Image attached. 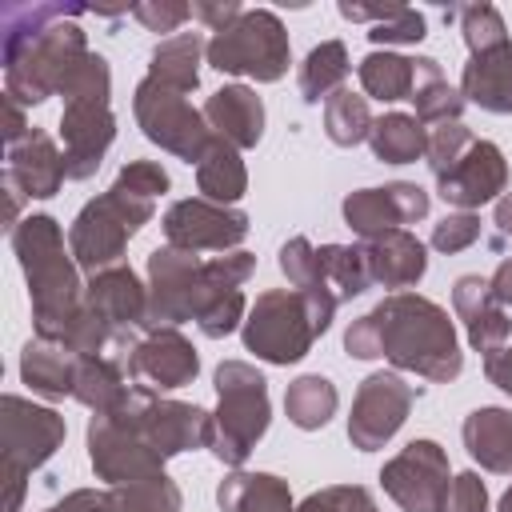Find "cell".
I'll list each match as a JSON object with an SVG mask.
<instances>
[{
    "label": "cell",
    "instance_id": "6da1fadb",
    "mask_svg": "<svg viewBox=\"0 0 512 512\" xmlns=\"http://www.w3.org/2000/svg\"><path fill=\"white\" fill-rule=\"evenodd\" d=\"M212 412L136 388L112 412H96L88 424V460L100 480L132 484L164 472V460L208 444Z\"/></svg>",
    "mask_w": 512,
    "mask_h": 512
},
{
    "label": "cell",
    "instance_id": "7a4b0ae2",
    "mask_svg": "<svg viewBox=\"0 0 512 512\" xmlns=\"http://www.w3.org/2000/svg\"><path fill=\"white\" fill-rule=\"evenodd\" d=\"M344 352L356 360L384 356L400 372H416L432 384H452L464 368V352L448 312L420 292H392L372 312L348 324Z\"/></svg>",
    "mask_w": 512,
    "mask_h": 512
},
{
    "label": "cell",
    "instance_id": "3957f363",
    "mask_svg": "<svg viewBox=\"0 0 512 512\" xmlns=\"http://www.w3.org/2000/svg\"><path fill=\"white\" fill-rule=\"evenodd\" d=\"M84 8L76 4H4L0 44H4V84L20 104H44L64 68L88 48L76 24Z\"/></svg>",
    "mask_w": 512,
    "mask_h": 512
},
{
    "label": "cell",
    "instance_id": "277c9868",
    "mask_svg": "<svg viewBox=\"0 0 512 512\" xmlns=\"http://www.w3.org/2000/svg\"><path fill=\"white\" fill-rule=\"evenodd\" d=\"M12 252L24 268L32 296V324L40 340L64 344L68 328L84 312V284L72 248H64V232L48 212H32L12 228Z\"/></svg>",
    "mask_w": 512,
    "mask_h": 512
},
{
    "label": "cell",
    "instance_id": "5b68a950",
    "mask_svg": "<svg viewBox=\"0 0 512 512\" xmlns=\"http://www.w3.org/2000/svg\"><path fill=\"white\" fill-rule=\"evenodd\" d=\"M216 384V412L208 424V452L228 464L240 468L256 440L268 432L272 420V404H268V380L248 364V360H224L212 376Z\"/></svg>",
    "mask_w": 512,
    "mask_h": 512
},
{
    "label": "cell",
    "instance_id": "8992f818",
    "mask_svg": "<svg viewBox=\"0 0 512 512\" xmlns=\"http://www.w3.org/2000/svg\"><path fill=\"white\" fill-rule=\"evenodd\" d=\"M152 212H156V200L136 196V192L120 188V184H112L108 192H100L96 200H88L76 212L72 228H68V248L76 256V264L88 276L120 264L128 240L152 220Z\"/></svg>",
    "mask_w": 512,
    "mask_h": 512
},
{
    "label": "cell",
    "instance_id": "52a82bcc",
    "mask_svg": "<svg viewBox=\"0 0 512 512\" xmlns=\"http://www.w3.org/2000/svg\"><path fill=\"white\" fill-rule=\"evenodd\" d=\"M328 320L296 288H268L244 316V348L264 364H296L308 356Z\"/></svg>",
    "mask_w": 512,
    "mask_h": 512
},
{
    "label": "cell",
    "instance_id": "ba28073f",
    "mask_svg": "<svg viewBox=\"0 0 512 512\" xmlns=\"http://www.w3.org/2000/svg\"><path fill=\"white\" fill-rule=\"evenodd\" d=\"M204 60L224 76H248L256 84H276L292 64V44L276 12L244 8L224 32L208 40Z\"/></svg>",
    "mask_w": 512,
    "mask_h": 512
},
{
    "label": "cell",
    "instance_id": "9c48e42d",
    "mask_svg": "<svg viewBox=\"0 0 512 512\" xmlns=\"http://www.w3.org/2000/svg\"><path fill=\"white\" fill-rule=\"evenodd\" d=\"M64 416L24 396L0 400V448H4V512H20L28 472L44 468L64 444Z\"/></svg>",
    "mask_w": 512,
    "mask_h": 512
},
{
    "label": "cell",
    "instance_id": "30bf717a",
    "mask_svg": "<svg viewBox=\"0 0 512 512\" xmlns=\"http://www.w3.org/2000/svg\"><path fill=\"white\" fill-rule=\"evenodd\" d=\"M132 112H136V124L144 128V136L152 144H160L164 152H172V156H180L188 164H200V156L216 140L208 120H204V112L192 108L184 100V92L164 88V84H156L148 76L136 84Z\"/></svg>",
    "mask_w": 512,
    "mask_h": 512
},
{
    "label": "cell",
    "instance_id": "8fae6325",
    "mask_svg": "<svg viewBox=\"0 0 512 512\" xmlns=\"http://www.w3.org/2000/svg\"><path fill=\"white\" fill-rule=\"evenodd\" d=\"M420 388L408 384L400 372H372L360 380L356 400H352V416H348V440L360 452H376L384 448L408 420L412 404H416Z\"/></svg>",
    "mask_w": 512,
    "mask_h": 512
},
{
    "label": "cell",
    "instance_id": "7c38bea8",
    "mask_svg": "<svg viewBox=\"0 0 512 512\" xmlns=\"http://www.w3.org/2000/svg\"><path fill=\"white\" fill-rule=\"evenodd\" d=\"M380 484L404 512H444L452 484L448 452L436 440H412L380 468Z\"/></svg>",
    "mask_w": 512,
    "mask_h": 512
},
{
    "label": "cell",
    "instance_id": "4fadbf2b",
    "mask_svg": "<svg viewBox=\"0 0 512 512\" xmlns=\"http://www.w3.org/2000/svg\"><path fill=\"white\" fill-rule=\"evenodd\" d=\"M256 272V256L236 248V252H220L212 260H204L200 272V300H196V328L208 340H220L228 332H236V324L244 320L248 304H244V280Z\"/></svg>",
    "mask_w": 512,
    "mask_h": 512
},
{
    "label": "cell",
    "instance_id": "5bb4252c",
    "mask_svg": "<svg viewBox=\"0 0 512 512\" xmlns=\"http://www.w3.org/2000/svg\"><path fill=\"white\" fill-rule=\"evenodd\" d=\"M204 260L184 248H152L148 252V328H176L192 320L200 300Z\"/></svg>",
    "mask_w": 512,
    "mask_h": 512
},
{
    "label": "cell",
    "instance_id": "9a60e30c",
    "mask_svg": "<svg viewBox=\"0 0 512 512\" xmlns=\"http://www.w3.org/2000/svg\"><path fill=\"white\" fill-rule=\"evenodd\" d=\"M160 224H164V240L184 252H236V244L248 236V216L240 208L204 196L176 200Z\"/></svg>",
    "mask_w": 512,
    "mask_h": 512
},
{
    "label": "cell",
    "instance_id": "2e32d148",
    "mask_svg": "<svg viewBox=\"0 0 512 512\" xmlns=\"http://www.w3.org/2000/svg\"><path fill=\"white\" fill-rule=\"evenodd\" d=\"M432 208L428 192L412 180H392L384 188H356L344 196L340 212H344V224L360 236V240H376L384 232H396V228H408L416 220H424Z\"/></svg>",
    "mask_w": 512,
    "mask_h": 512
},
{
    "label": "cell",
    "instance_id": "e0dca14e",
    "mask_svg": "<svg viewBox=\"0 0 512 512\" xmlns=\"http://www.w3.org/2000/svg\"><path fill=\"white\" fill-rule=\"evenodd\" d=\"M124 368H128V380L136 388L172 392V388H184V384L196 380L200 356L176 328H144L132 340L128 356H124Z\"/></svg>",
    "mask_w": 512,
    "mask_h": 512
},
{
    "label": "cell",
    "instance_id": "ac0fdd59",
    "mask_svg": "<svg viewBox=\"0 0 512 512\" xmlns=\"http://www.w3.org/2000/svg\"><path fill=\"white\" fill-rule=\"evenodd\" d=\"M436 192L444 196V204L472 212L488 200H500L508 192V160L492 140H472L468 152L444 172L436 176Z\"/></svg>",
    "mask_w": 512,
    "mask_h": 512
},
{
    "label": "cell",
    "instance_id": "d6986e66",
    "mask_svg": "<svg viewBox=\"0 0 512 512\" xmlns=\"http://www.w3.org/2000/svg\"><path fill=\"white\" fill-rule=\"evenodd\" d=\"M116 140V116L104 100H76L60 112V144L68 180H88L104 164V152Z\"/></svg>",
    "mask_w": 512,
    "mask_h": 512
},
{
    "label": "cell",
    "instance_id": "ffe728a7",
    "mask_svg": "<svg viewBox=\"0 0 512 512\" xmlns=\"http://www.w3.org/2000/svg\"><path fill=\"white\" fill-rule=\"evenodd\" d=\"M84 304L96 316H104L116 332L148 328V284H140V276L128 264H112V268L96 272L84 284Z\"/></svg>",
    "mask_w": 512,
    "mask_h": 512
},
{
    "label": "cell",
    "instance_id": "44dd1931",
    "mask_svg": "<svg viewBox=\"0 0 512 512\" xmlns=\"http://www.w3.org/2000/svg\"><path fill=\"white\" fill-rule=\"evenodd\" d=\"M452 308L464 324V336L476 352L492 356L508 344L512 336V320H508V308H500L488 292V280L484 276H460L456 288H452Z\"/></svg>",
    "mask_w": 512,
    "mask_h": 512
},
{
    "label": "cell",
    "instance_id": "7402d4cb",
    "mask_svg": "<svg viewBox=\"0 0 512 512\" xmlns=\"http://www.w3.org/2000/svg\"><path fill=\"white\" fill-rule=\"evenodd\" d=\"M204 120L216 140L232 148H256L264 136V100L248 84H224L204 100Z\"/></svg>",
    "mask_w": 512,
    "mask_h": 512
},
{
    "label": "cell",
    "instance_id": "603a6c76",
    "mask_svg": "<svg viewBox=\"0 0 512 512\" xmlns=\"http://www.w3.org/2000/svg\"><path fill=\"white\" fill-rule=\"evenodd\" d=\"M8 172L20 180V188L28 192V200H48L68 180L64 148H56V140L44 128H32L20 144L8 148Z\"/></svg>",
    "mask_w": 512,
    "mask_h": 512
},
{
    "label": "cell",
    "instance_id": "cb8c5ba5",
    "mask_svg": "<svg viewBox=\"0 0 512 512\" xmlns=\"http://www.w3.org/2000/svg\"><path fill=\"white\" fill-rule=\"evenodd\" d=\"M360 248H364L372 284H384V288H396V292H400V288L420 284V276L428 272L424 244H420L408 228L384 232V236H376V240H360Z\"/></svg>",
    "mask_w": 512,
    "mask_h": 512
},
{
    "label": "cell",
    "instance_id": "d4e9b609",
    "mask_svg": "<svg viewBox=\"0 0 512 512\" xmlns=\"http://www.w3.org/2000/svg\"><path fill=\"white\" fill-rule=\"evenodd\" d=\"M460 96L484 112L512 116V40L492 52L468 56L460 76Z\"/></svg>",
    "mask_w": 512,
    "mask_h": 512
},
{
    "label": "cell",
    "instance_id": "484cf974",
    "mask_svg": "<svg viewBox=\"0 0 512 512\" xmlns=\"http://www.w3.org/2000/svg\"><path fill=\"white\" fill-rule=\"evenodd\" d=\"M460 436H464L468 456L484 472H496V476L512 472V412L508 408L484 404V408L468 412L460 424Z\"/></svg>",
    "mask_w": 512,
    "mask_h": 512
},
{
    "label": "cell",
    "instance_id": "4316f807",
    "mask_svg": "<svg viewBox=\"0 0 512 512\" xmlns=\"http://www.w3.org/2000/svg\"><path fill=\"white\" fill-rule=\"evenodd\" d=\"M20 380L44 400H64L76 388V356L64 344L36 336L20 352Z\"/></svg>",
    "mask_w": 512,
    "mask_h": 512
},
{
    "label": "cell",
    "instance_id": "83f0119b",
    "mask_svg": "<svg viewBox=\"0 0 512 512\" xmlns=\"http://www.w3.org/2000/svg\"><path fill=\"white\" fill-rule=\"evenodd\" d=\"M132 384H128V368L120 356H76V388H72V400H80L84 408L96 412H112L128 400Z\"/></svg>",
    "mask_w": 512,
    "mask_h": 512
},
{
    "label": "cell",
    "instance_id": "f1b7e54d",
    "mask_svg": "<svg viewBox=\"0 0 512 512\" xmlns=\"http://www.w3.org/2000/svg\"><path fill=\"white\" fill-rule=\"evenodd\" d=\"M216 504L224 512H296L288 480L272 472H232L216 488Z\"/></svg>",
    "mask_w": 512,
    "mask_h": 512
},
{
    "label": "cell",
    "instance_id": "f546056e",
    "mask_svg": "<svg viewBox=\"0 0 512 512\" xmlns=\"http://www.w3.org/2000/svg\"><path fill=\"white\" fill-rule=\"evenodd\" d=\"M204 40L200 32H176V36H164L152 56H148V80L164 84V88H176V92H192L200 84V56H204Z\"/></svg>",
    "mask_w": 512,
    "mask_h": 512
},
{
    "label": "cell",
    "instance_id": "4dcf8cb0",
    "mask_svg": "<svg viewBox=\"0 0 512 512\" xmlns=\"http://www.w3.org/2000/svg\"><path fill=\"white\" fill-rule=\"evenodd\" d=\"M412 104H416V120L428 128V124H448V120H460V112H464V96H460V88H452L448 80H444V72H440V60H432V56H416V80H412V96H408Z\"/></svg>",
    "mask_w": 512,
    "mask_h": 512
},
{
    "label": "cell",
    "instance_id": "1f68e13d",
    "mask_svg": "<svg viewBox=\"0 0 512 512\" xmlns=\"http://www.w3.org/2000/svg\"><path fill=\"white\" fill-rule=\"evenodd\" d=\"M196 184H200L204 200H216V204L232 208L248 192V168L240 160V148H232L224 140H212L208 152L196 164Z\"/></svg>",
    "mask_w": 512,
    "mask_h": 512
},
{
    "label": "cell",
    "instance_id": "d6a6232c",
    "mask_svg": "<svg viewBox=\"0 0 512 512\" xmlns=\"http://www.w3.org/2000/svg\"><path fill=\"white\" fill-rule=\"evenodd\" d=\"M316 264H320V288L336 304L356 300L372 284L368 260H364V248L360 244H320L316 248Z\"/></svg>",
    "mask_w": 512,
    "mask_h": 512
},
{
    "label": "cell",
    "instance_id": "836d02e7",
    "mask_svg": "<svg viewBox=\"0 0 512 512\" xmlns=\"http://www.w3.org/2000/svg\"><path fill=\"white\" fill-rule=\"evenodd\" d=\"M368 148L380 164H412L424 156L428 148V128L416 120V112H388L372 124L368 132Z\"/></svg>",
    "mask_w": 512,
    "mask_h": 512
},
{
    "label": "cell",
    "instance_id": "e575fe53",
    "mask_svg": "<svg viewBox=\"0 0 512 512\" xmlns=\"http://www.w3.org/2000/svg\"><path fill=\"white\" fill-rule=\"evenodd\" d=\"M336 404H340V392H336V384H332L328 376H320V372L296 376V380L288 384V392H284V412H288V420H292L300 432L324 428V424L336 416Z\"/></svg>",
    "mask_w": 512,
    "mask_h": 512
},
{
    "label": "cell",
    "instance_id": "d590c367",
    "mask_svg": "<svg viewBox=\"0 0 512 512\" xmlns=\"http://www.w3.org/2000/svg\"><path fill=\"white\" fill-rule=\"evenodd\" d=\"M348 68H352V60H348L344 40H320V44L304 56L300 76H296L304 104H320V100H328L332 92H340L344 80H348Z\"/></svg>",
    "mask_w": 512,
    "mask_h": 512
},
{
    "label": "cell",
    "instance_id": "8d00e7d4",
    "mask_svg": "<svg viewBox=\"0 0 512 512\" xmlns=\"http://www.w3.org/2000/svg\"><path fill=\"white\" fill-rule=\"evenodd\" d=\"M360 76V88L372 96V100H408L412 96V80H416V56H400V52H388V48H376L360 60L356 68Z\"/></svg>",
    "mask_w": 512,
    "mask_h": 512
},
{
    "label": "cell",
    "instance_id": "74e56055",
    "mask_svg": "<svg viewBox=\"0 0 512 512\" xmlns=\"http://www.w3.org/2000/svg\"><path fill=\"white\" fill-rule=\"evenodd\" d=\"M280 272L288 276V284L296 288V292H304L308 296V304L332 324V316H336V300L332 296H324V288H320V264H316V244L308 240V236H292V240H284L280 244Z\"/></svg>",
    "mask_w": 512,
    "mask_h": 512
},
{
    "label": "cell",
    "instance_id": "f35d334b",
    "mask_svg": "<svg viewBox=\"0 0 512 512\" xmlns=\"http://www.w3.org/2000/svg\"><path fill=\"white\" fill-rule=\"evenodd\" d=\"M372 112H368V96H356L352 88H340L324 100V132L336 148H352L360 140H368L372 132Z\"/></svg>",
    "mask_w": 512,
    "mask_h": 512
},
{
    "label": "cell",
    "instance_id": "ab89813d",
    "mask_svg": "<svg viewBox=\"0 0 512 512\" xmlns=\"http://www.w3.org/2000/svg\"><path fill=\"white\" fill-rule=\"evenodd\" d=\"M64 104H76V100H104L108 104V92H112V72H108V60L92 48H84L60 76V88Z\"/></svg>",
    "mask_w": 512,
    "mask_h": 512
},
{
    "label": "cell",
    "instance_id": "60d3db41",
    "mask_svg": "<svg viewBox=\"0 0 512 512\" xmlns=\"http://www.w3.org/2000/svg\"><path fill=\"white\" fill-rule=\"evenodd\" d=\"M112 500H116V512H180L184 504L176 480H168L164 472L132 480V484H116Z\"/></svg>",
    "mask_w": 512,
    "mask_h": 512
},
{
    "label": "cell",
    "instance_id": "b9f144b4",
    "mask_svg": "<svg viewBox=\"0 0 512 512\" xmlns=\"http://www.w3.org/2000/svg\"><path fill=\"white\" fill-rule=\"evenodd\" d=\"M460 32H464V44H468L472 56L508 44L504 16H500V8H492V4H468V8H460Z\"/></svg>",
    "mask_w": 512,
    "mask_h": 512
},
{
    "label": "cell",
    "instance_id": "7bdbcfd3",
    "mask_svg": "<svg viewBox=\"0 0 512 512\" xmlns=\"http://www.w3.org/2000/svg\"><path fill=\"white\" fill-rule=\"evenodd\" d=\"M476 136L460 124V120H448V124H432L428 128V148H424V160H428V168H432V176H444L464 152H468V144H472Z\"/></svg>",
    "mask_w": 512,
    "mask_h": 512
},
{
    "label": "cell",
    "instance_id": "ee69618b",
    "mask_svg": "<svg viewBox=\"0 0 512 512\" xmlns=\"http://www.w3.org/2000/svg\"><path fill=\"white\" fill-rule=\"evenodd\" d=\"M424 36H428V20H424V12L408 8V4H392L388 16L368 28V40L384 44V48H392V44H420Z\"/></svg>",
    "mask_w": 512,
    "mask_h": 512
},
{
    "label": "cell",
    "instance_id": "f6af8a7d",
    "mask_svg": "<svg viewBox=\"0 0 512 512\" xmlns=\"http://www.w3.org/2000/svg\"><path fill=\"white\" fill-rule=\"evenodd\" d=\"M296 512H380L372 504V492L360 484H332L320 488L312 496H304V504H296Z\"/></svg>",
    "mask_w": 512,
    "mask_h": 512
},
{
    "label": "cell",
    "instance_id": "bcb514c9",
    "mask_svg": "<svg viewBox=\"0 0 512 512\" xmlns=\"http://www.w3.org/2000/svg\"><path fill=\"white\" fill-rule=\"evenodd\" d=\"M480 240V216L472 212H448L436 228H432V248L452 256V252H464Z\"/></svg>",
    "mask_w": 512,
    "mask_h": 512
},
{
    "label": "cell",
    "instance_id": "7dc6e473",
    "mask_svg": "<svg viewBox=\"0 0 512 512\" xmlns=\"http://www.w3.org/2000/svg\"><path fill=\"white\" fill-rule=\"evenodd\" d=\"M112 184H120V188H128V192H136V196H148V200H156V196H164V192L172 188L168 172H164L156 160H132V164H124Z\"/></svg>",
    "mask_w": 512,
    "mask_h": 512
},
{
    "label": "cell",
    "instance_id": "c3c4849f",
    "mask_svg": "<svg viewBox=\"0 0 512 512\" xmlns=\"http://www.w3.org/2000/svg\"><path fill=\"white\" fill-rule=\"evenodd\" d=\"M132 16L148 32H176L192 16V4H180V0H140V4H132Z\"/></svg>",
    "mask_w": 512,
    "mask_h": 512
},
{
    "label": "cell",
    "instance_id": "681fc988",
    "mask_svg": "<svg viewBox=\"0 0 512 512\" xmlns=\"http://www.w3.org/2000/svg\"><path fill=\"white\" fill-rule=\"evenodd\" d=\"M444 512H488V488L476 472H460L448 484L444 496Z\"/></svg>",
    "mask_w": 512,
    "mask_h": 512
},
{
    "label": "cell",
    "instance_id": "f907efd6",
    "mask_svg": "<svg viewBox=\"0 0 512 512\" xmlns=\"http://www.w3.org/2000/svg\"><path fill=\"white\" fill-rule=\"evenodd\" d=\"M240 12H244V8H240L236 0H200V4H192V16H196L200 24H208V28H212V36H216V32H224Z\"/></svg>",
    "mask_w": 512,
    "mask_h": 512
},
{
    "label": "cell",
    "instance_id": "816d5d0a",
    "mask_svg": "<svg viewBox=\"0 0 512 512\" xmlns=\"http://www.w3.org/2000/svg\"><path fill=\"white\" fill-rule=\"evenodd\" d=\"M52 512H116V500H112V492L76 488V492H68Z\"/></svg>",
    "mask_w": 512,
    "mask_h": 512
},
{
    "label": "cell",
    "instance_id": "f5cc1de1",
    "mask_svg": "<svg viewBox=\"0 0 512 512\" xmlns=\"http://www.w3.org/2000/svg\"><path fill=\"white\" fill-rule=\"evenodd\" d=\"M484 376H488V384H496L500 392L512 396V344H504L500 352L484 356Z\"/></svg>",
    "mask_w": 512,
    "mask_h": 512
},
{
    "label": "cell",
    "instance_id": "db71d44e",
    "mask_svg": "<svg viewBox=\"0 0 512 512\" xmlns=\"http://www.w3.org/2000/svg\"><path fill=\"white\" fill-rule=\"evenodd\" d=\"M28 132H32V124L24 120V104H20L16 96L4 92V140H8V148L20 144Z\"/></svg>",
    "mask_w": 512,
    "mask_h": 512
},
{
    "label": "cell",
    "instance_id": "11a10c76",
    "mask_svg": "<svg viewBox=\"0 0 512 512\" xmlns=\"http://www.w3.org/2000/svg\"><path fill=\"white\" fill-rule=\"evenodd\" d=\"M0 188H4V228L12 232V228L20 224V204L28 200V192L20 188V180H16L8 168H4V176H0Z\"/></svg>",
    "mask_w": 512,
    "mask_h": 512
},
{
    "label": "cell",
    "instance_id": "9f6ffc18",
    "mask_svg": "<svg viewBox=\"0 0 512 512\" xmlns=\"http://www.w3.org/2000/svg\"><path fill=\"white\" fill-rule=\"evenodd\" d=\"M488 292H492V300L500 308H512V256H504L496 264V272L488 276Z\"/></svg>",
    "mask_w": 512,
    "mask_h": 512
},
{
    "label": "cell",
    "instance_id": "6f0895ef",
    "mask_svg": "<svg viewBox=\"0 0 512 512\" xmlns=\"http://www.w3.org/2000/svg\"><path fill=\"white\" fill-rule=\"evenodd\" d=\"M492 220H496V232H500L492 244H496V248H504V240L512 236V192H504V196L496 200V212H492Z\"/></svg>",
    "mask_w": 512,
    "mask_h": 512
},
{
    "label": "cell",
    "instance_id": "680465c9",
    "mask_svg": "<svg viewBox=\"0 0 512 512\" xmlns=\"http://www.w3.org/2000/svg\"><path fill=\"white\" fill-rule=\"evenodd\" d=\"M500 512H512V484H508V492L500 496Z\"/></svg>",
    "mask_w": 512,
    "mask_h": 512
},
{
    "label": "cell",
    "instance_id": "91938a15",
    "mask_svg": "<svg viewBox=\"0 0 512 512\" xmlns=\"http://www.w3.org/2000/svg\"><path fill=\"white\" fill-rule=\"evenodd\" d=\"M48 512H52V508H48Z\"/></svg>",
    "mask_w": 512,
    "mask_h": 512
}]
</instances>
